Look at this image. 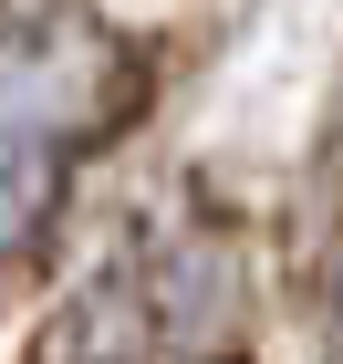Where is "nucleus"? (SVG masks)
Here are the masks:
<instances>
[{"instance_id": "f257e3e1", "label": "nucleus", "mask_w": 343, "mask_h": 364, "mask_svg": "<svg viewBox=\"0 0 343 364\" xmlns=\"http://www.w3.org/2000/svg\"><path fill=\"white\" fill-rule=\"evenodd\" d=\"M136 53L84 11H31L0 31V167H62L73 146L125 125Z\"/></svg>"}]
</instances>
